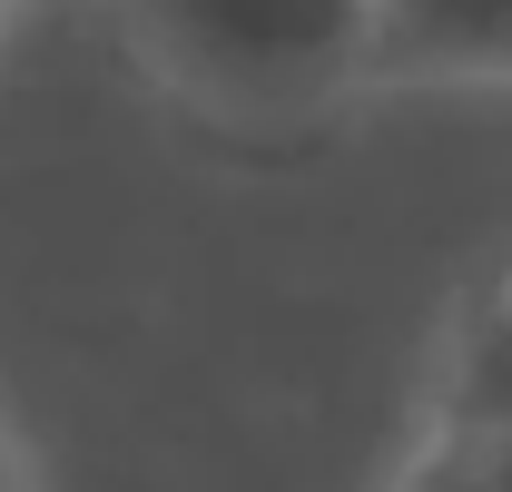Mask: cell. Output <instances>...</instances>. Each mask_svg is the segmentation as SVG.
<instances>
[{"mask_svg": "<svg viewBox=\"0 0 512 492\" xmlns=\"http://www.w3.org/2000/svg\"><path fill=\"white\" fill-rule=\"evenodd\" d=\"M148 60L227 119H296L375 79V0H128Z\"/></svg>", "mask_w": 512, "mask_h": 492, "instance_id": "1", "label": "cell"}, {"mask_svg": "<svg viewBox=\"0 0 512 492\" xmlns=\"http://www.w3.org/2000/svg\"><path fill=\"white\" fill-rule=\"evenodd\" d=\"M375 69L512 79V0H375Z\"/></svg>", "mask_w": 512, "mask_h": 492, "instance_id": "2", "label": "cell"}, {"mask_svg": "<svg viewBox=\"0 0 512 492\" xmlns=\"http://www.w3.org/2000/svg\"><path fill=\"white\" fill-rule=\"evenodd\" d=\"M434 424H483L512 433V266L463 306L444 345V384H434Z\"/></svg>", "mask_w": 512, "mask_h": 492, "instance_id": "3", "label": "cell"}, {"mask_svg": "<svg viewBox=\"0 0 512 492\" xmlns=\"http://www.w3.org/2000/svg\"><path fill=\"white\" fill-rule=\"evenodd\" d=\"M394 492H503V483H493V453L473 424H434L414 443V463L394 473Z\"/></svg>", "mask_w": 512, "mask_h": 492, "instance_id": "4", "label": "cell"}, {"mask_svg": "<svg viewBox=\"0 0 512 492\" xmlns=\"http://www.w3.org/2000/svg\"><path fill=\"white\" fill-rule=\"evenodd\" d=\"M0 492H30V483H20V463H10V443H0Z\"/></svg>", "mask_w": 512, "mask_h": 492, "instance_id": "5", "label": "cell"}, {"mask_svg": "<svg viewBox=\"0 0 512 492\" xmlns=\"http://www.w3.org/2000/svg\"><path fill=\"white\" fill-rule=\"evenodd\" d=\"M0 10H10V0H0Z\"/></svg>", "mask_w": 512, "mask_h": 492, "instance_id": "6", "label": "cell"}]
</instances>
